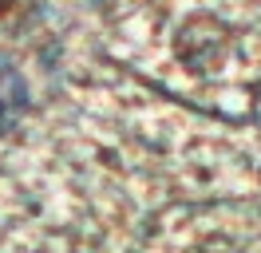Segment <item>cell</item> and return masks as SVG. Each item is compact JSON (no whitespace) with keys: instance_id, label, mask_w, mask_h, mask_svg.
<instances>
[{"instance_id":"1","label":"cell","mask_w":261,"mask_h":253,"mask_svg":"<svg viewBox=\"0 0 261 253\" xmlns=\"http://www.w3.org/2000/svg\"><path fill=\"white\" fill-rule=\"evenodd\" d=\"M226 47H229V28H222L210 16H194V20L178 32V56L186 63H194V67L222 63Z\"/></svg>"},{"instance_id":"2","label":"cell","mask_w":261,"mask_h":253,"mask_svg":"<svg viewBox=\"0 0 261 253\" xmlns=\"http://www.w3.org/2000/svg\"><path fill=\"white\" fill-rule=\"evenodd\" d=\"M28 107V87H24V79L12 71V67H4L0 63V131H8V127L16 123L20 115Z\"/></svg>"}]
</instances>
